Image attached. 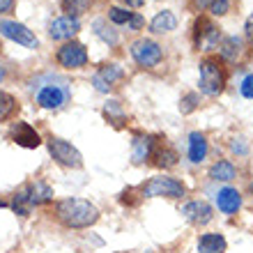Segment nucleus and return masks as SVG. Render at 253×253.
Returning a JSON list of instances; mask_svg holds the SVG:
<instances>
[{
	"label": "nucleus",
	"instance_id": "nucleus-1",
	"mask_svg": "<svg viewBox=\"0 0 253 253\" xmlns=\"http://www.w3.org/2000/svg\"><path fill=\"white\" fill-rule=\"evenodd\" d=\"M55 219L67 228L83 230L99 221V210L85 198H65L55 203Z\"/></svg>",
	"mask_w": 253,
	"mask_h": 253
},
{
	"label": "nucleus",
	"instance_id": "nucleus-2",
	"mask_svg": "<svg viewBox=\"0 0 253 253\" xmlns=\"http://www.w3.org/2000/svg\"><path fill=\"white\" fill-rule=\"evenodd\" d=\"M51 200H53V189L48 187L46 182L35 180V182H30L23 191H19L14 196L12 210L16 214H21V216H26L33 205H44V203H51Z\"/></svg>",
	"mask_w": 253,
	"mask_h": 253
},
{
	"label": "nucleus",
	"instance_id": "nucleus-3",
	"mask_svg": "<svg viewBox=\"0 0 253 253\" xmlns=\"http://www.w3.org/2000/svg\"><path fill=\"white\" fill-rule=\"evenodd\" d=\"M223 85H226V72L219 58L200 60V92L207 97H216L223 92Z\"/></svg>",
	"mask_w": 253,
	"mask_h": 253
},
{
	"label": "nucleus",
	"instance_id": "nucleus-4",
	"mask_svg": "<svg viewBox=\"0 0 253 253\" xmlns=\"http://www.w3.org/2000/svg\"><path fill=\"white\" fill-rule=\"evenodd\" d=\"M184 193H187L184 184L175 177H168V175L150 177L140 187V196H145V198H182Z\"/></svg>",
	"mask_w": 253,
	"mask_h": 253
},
{
	"label": "nucleus",
	"instance_id": "nucleus-5",
	"mask_svg": "<svg viewBox=\"0 0 253 253\" xmlns=\"http://www.w3.org/2000/svg\"><path fill=\"white\" fill-rule=\"evenodd\" d=\"M48 152H51L55 164H60V166H65V168H81L83 166L81 152L65 138L51 136V138H48Z\"/></svg>",
	"mask_w": 253,
	"mask_h": 253
},
{
	"label": "nucleus",
	"instance_id": "nucleus-6",
	"mask_svg": "<svg viewBox=\"0 0 253 253\" xmlns=\"http://www.w3.org/2000/svg\"><path fill=\"white\" fill-rule=\"evenodd\" d=\"M193 44L198 51H214L221 44V30L210 19L200 16L193 26Z\"/></svg>",
	"mask_w": 253,
	"mask_h": 253
},
{
	"label": "nucleus",
	"instance_id": "nucleus-7",
	"mask_svg": "<svg viewBox=\"0 0 253 253\" xmlns=\"http://www.w3.org/2000/svg\"><path fill=\"white\" fill-rule=\"evenodd\" d=\"M131 58L136 62H138L140 67H147V69H152V67H157L161 62V58H164V51H161V46L157 44V42L152 40H136L131 44Z\"/></svg>",
	"mask_w": 253,
	"mask_h": 253
},
{
	"label": "nucleus",
	"instance_id": "nucleus-8",
	"mask_svg": "<svg viewBox=\"0 0 253 253\" xmlns=\"http://www.w3.org/2000/svg\"><path fill=\"white\" fill-rule=\"evenodd\" d=\"M55 60H58L60 67H65V69H81L87 62V51L81 42H67V44H62L58 48Z\"/></svg>",
	"mask_w": 253,
	"mask_h": 253
},
{
	"label": "nucleus",
	"instance_id": "nucleus-9",
	"mask_svg": "<svg viewBox=\"0 0 253 253\" xmlns=\"http://www.w3.org/2000/svg\"><path fill=\"white\" fill-rule=\"evenodd\" d=\"M0 35L26 48H37V44H40L37 37L33 35V30H28L19 21H0Z\"/></svg>",
	"mask_w": 253,
	"mask_h": 253
},
{
	"label": "nucleus",
	"instance_id": "nucleus-10",
	"mask_svg": "<svg viewBox=\"0 0 253 253\" xmlns=\"http://www.w3.org/2000/svg\"><path fill=\"white\" fill-rule=\"evenodd\" d=\"M69 99V90L62 85H44L37 92V104L46 111H58L65 106V101Z\"/></svg>",
	"mask_w": 253,
	"mask_h": 253
},
{
	"label": "nucleus",
	"instance_id": "nucleus-11",
	"mask_svg": "<svg viewBox=\"0 0 253 253\" xmlns=\"http://www.w3.org/2000/svg\"><path fill=\"white\" fill-rule=\"evenodd\" d=\"M125 76V72H122V67L120 65H115V62H111V65H104L99 69V72L92 76V83L94 87L99 90V92H108L111 87L118 83V81Z\"/></svg>",
	"mask_w": 253,
	"mask_h": 253
},
{
	"label": "nucleus",
	"instance_id": "nucleus-12",
	"mask_svg": "<svg viewBox=\"0 0 253 253\" xmlns=\"http://www.w3.org/2000/svg\"><path fill=\"white\" fill-rule=\"evenodd\" d=\"M9 136H12V140L16 143V145H21V147H30V150H33V147L42 145L40 133L35 131V126L28 125V122H16V125L12 126Z\"/></svg>",
	"mask_w": 253,
	"mask_h": 253
},
{
	"label": "nucleus",
	"instance_id": "nucleus-13",
	"mask_svg": "<svg viewBox=\"0 0 253 253\" xmlns=\"http://www.w3.org/2000/svg\"><path fill=\"white\" fill-rule=\"evenodd\" d=\"M182 214L184 219L191 221L193 226H205L212 221V207L207 205L205 200H191L187 205L182 207Z\"/></svg>",
	"mask_w": 253,
	"mask_h": 253
},
{
	"label": "nucleus",
	"instance_id": "nucleus-14",
	"mask_svg": "<svg viewBox=\"0 0 253 253\" xmlns=\"http://www.w3.org/2000/svg\"><path fill=\"white\" fill-rule=\"evenodd\" d=\"M81 30V23L79 19H72V16H62V19H55L51 21V26H48V35L53 37V40H72L74 35Z\"/></svg>",
	"mask_w": 253,
	"mask_h": 253
},
{
	"label": "nucleus",
	"instance_id": "nucleus-15",
	"mask_svg": "<svg viewBox=\"0 0 253 253\" xmlns=\"http://www.w3.org/2000/svg\"><path fill=\"white\" fill-rule=\"evenodd\" d=\"M150 159H152V164L157 168H173L175 164H177V152H175L168 143L161 140V143H154Z\"/></svg>",
	"mask_w": 253,
	"mask_h": 253
},
{
	"label": "nucleus",
	"instance_id": "nucleus-16",
	"mask_svg": "<svg viewBox=\"0 0 253 253\" xmlns=\"http://www.w3.org/2000/svg\"><path fill=\"white\" fill-rule=\"evenodd\" d=\"M216 205H219V210L223 214H235L237 210L242 207V196H240V191L237 189H233V187H223L219 193H216Z\"/></svg>",
	"mask_w": 253,
	"mask_h": 253
},
{
	"label": "nucleus",
	"instance_id": "nucleus-17",
	"mask_svg": "<svg viewBox=\"0 0 253 253\" xmlns=\"http://www.w3.org/2000/svg\"><path fill=\"white\" fill-rule=\"evenodd\" d=\"M152 147H154V140L145 133H136L131 140V161L133 164H145L152 154Z\"/></svg>",
	"mask_w": 253,
	"mask_h": 253
},
{
	"label": "nucleus",
	"instance_id": "nucleus-18",
	"mask_svg": "<svg viewBox=\"0 0 253 253\" xmlns=\"http://www.w3.org/2000/svg\"><path fill=\"white\" fill-rule=\"evenodd\" d=\"M228 242L219 233H205L198 240V253H226Z\"/></svg>",
	"mask_w": 253,
	"mask_h": 253
},
{
	"label": "nucleus",
	"instance_id": "nucleus-19",
	"mask_svg": "<svg viewBox=\"0 0 253 253\" xmlns=\"http://www.w3.org/2000/svg\"><path fill=\"white\" fill-rule=\"evenodd\" d=\"M207 157V138L200 131H193L189 136V159L191 164H200Z\"/></svg>",
	"mask_w": 253,
	"mask_h": 253
},
{
	"label": "nucleus",
	"instance_id": "nucleus-20",
	"mask_svg": "<svg viewBox=\"0 0 253 253\" xmlns=\"http://www.w3.org/2000/svg\"><path fill=\"white\" fill-rule=\"evenodd\" d=\"M175 28H177V19H175V14L170 12V9H164V12H159L152 19V23H150V30H152L154 35L170 33V30H175Z\"/></svg>",
	"mask_w": 253,
	"mask_h": 253
},
{
	"label": "nucleus",
	"instance_id": "nucleus-21",
	"mask_svg": "<svg viewBox=\"0 0 253 253\" xmlns=\"http://www.w3.org/2000/svg\"><path fill=\"white\" fill-rule=\"evenodd\" d=\"M210 177L216 182H230L237 177V168H235L230 161L219 159L216 164H212V168H210Z\"/></svg>",
	"mask_w": 253,
	"mask_h": 253
},
{
	"label": "nucleus",
	"instance_id": "nucleus-22",
	"mask_svg": "<svg viewBox=\"0 0 253 253\" xmlns=\"http://www.w3.org/2000/svg\"><path fill=\"white\" fill-rule=\"evenodd\" d=\"M92 28H94V33H97V37H99L104 44H108V46H118V42H120L118 30H115L113 26H108V21L97 19L92 23Z\"/></svg>",
	"mask_w": 253,
	"mask_h": 253
},
{
	"label": "nucleus",
	"instance_id": "nucleus-23",
	"mask_svg": "<svg viewBox=\"0 0 253 253\" xmlns=\"http://www.w3.org/2000/svg\"><path fill=\"white\" fill-rule=\"evenodd\" d=\"M219 51H221V58H223V60H228V62L237 60V55H240V51H242L240 37H226V40H221Z\"/></svg>",
	"mask_w": 253,
	"mask_h": 253
},
{
	"label": "nucleus",
	"instance_id": "nucleus-24",
	"mask_svg": "<svg viewBox=\"0 0 253 253\" xmlns=\"http://www.w3.org/2000/svg\"><path fill=\"white\" fill-rule=\"evenodd\" d=\"M62 9L67 12V16L79 19L81 14H85L90 9V0H62Z\"/></svg>",
	"mask_w": 253,
	"mask_h": 253
},
{
	"label": "nucleus",
	"instance_id": "nucleus-25",
	"mask_svg": "<svg viewBox=\"0 0 253 253\" xmlns=\"http://www.w3.org/2000/svg\"><path fill=\"white\" fill-rule=\"evenodd\" d=\"M16 111V99L9 92H0V122L9 120Z\"/></svg>",
	"mask_w": 253,
	"mask_h": 253
},
{
	"label": "nucleus",
	"instance_id": "nucleus-26",
	"mask_svg": "<svg viewBox=\"0 0 253 253\" xmlns=\"http://www.w3.org/2000/svg\"><path fill=\"white\" fill-rule=\"evenodd\" d=\"M104 113H106L108 120H115L113 125H118V126L125 122V113H122V108H120V101H108L106 108H104Z\"/></svg>",
	"mask_w": 253,
	"mask_h": 253
},
{
	"label": "nucleus",
	"instance_id": "nucleus-27",
	"mask_svg": "<svg viewBox=\"0 0 253 253\" xmlns=\"http://www.w3.org/2000/svg\"><path fill=\"white\" fill-rule=\"evenodd\" d=\"M131 16H133V12H126L122 7H111L108 9V19L113 21V23H118V26H126L131 21Z\"/></svg>",
	"mask_w": 253,
	"mask_h": 253
},
{
	"label": "nucleus",
	"instance_id": "nucleus-28",
	"mask_svg": "<svg viewBox=\"0 0 253 253\" xmlns=\"http://www.w3.org/2000/svg\"><path fill=\"white\" fill-rule=\"evenodd\" d=\"M198 94L196 92H191V94H187V97H184V99L180 101V111L182 113H191V111H196V108H198Z\"/></svg>",
	"mask_w": 253,
	"mask_h": 253
},
{
	"label": "nucleus",
	"instance_id": "nucleus-29",
	"mask_svg": "<svg viewBox=\"0 0 253 253\" xmlns=\"http://www.w3.org/2000/svg\"><path fill=\"white\" fill-rule=\"evenodd\" d=\"M228 7H230V0H210L207 9H210L214 16H223V14L228 12Z\"/></svg>",
	"mask_w": 253,
	"mask_h": 253
},
{
	"label": "nucleus",
	"instance_id": "nucleus-30",
	"mask_svg": "<svg viewBox=\"0 0 253 253\" xmlns=\"http://www.w3.org/2000/svg\"><path fill=\"white\" fill-rule=\"evenodd\" d=\"M242 94H244V97H247V99H253V74H249L247 79L242 81Z\"/></svg>",
	"mask_w": 253,
	"mask_h": 253
},
{
	"label": "nucleus",
	"instance_id": "nucleus-31",
	"mask_svg": "<svg viewBox=\"0 0 253 253\" xmlns=\"http://www.w3.org/2000/svg\"><path fill=\"white\" fill-rule=\"evenodd\" d=\"M230 147H233V152H237V154H247L249 152V145L244 143V138H233L230 140Z\"/></svg>",
	"mask_w": 253,
	"mask_h": 253
},
{
	"label": "nucleus",
	"instance_id": "nucleus-32",
	"mask_svg": "<svg viewBox=\"0 0 253 253\" xmlns=\"http://www.w3.org/2000/svg\"><path fill=\"white\" fill-rule=\"evenodd\" d=\"M143 23H145V19H143L140 14H133L131 21L126 23V30H140V28H143Z\"/></svg>",
	"mask_w": 253,
	"mask_h": 253
},
{
	"label": "nucleus",
	"instance_id": "nucleus-33",
	"mask_svg": "<svg viewBox=\"0 0 253 253\" xmlns=\"http://www.w3.org/2000/svg\"><path fill=\"white\" fill-rule=\"evenodd\" d=\"M14 2L16 0H0V14H7L14 9Z\"/></svg>",
	"mask_w": 253,
	"mask_h": 253
},
{
	"label": "nucleus",
	"instance_id": "nucleus-34",
	"mask_svg": "<svg viewBox=\"0 0 253 253\" xmlns=\"http://www.w3.org/2000/svg\"><path fill=\"white\" fill-rule=\"evenodd\" d=\"M244 30H247V40L253 44V16H249V19H247V26H244Z\"/></svg>",
	"mask_w": 253,
	"mask_h": 253
},
{
	"label": "nucleus",
	"instance_id": "nucleus-35",
	"mask_svg": "<svg viewBox=\"0 0 253 253\" xmlns=\"http://www.w3.org/2000/svg\"><path fill=\"white\" fill-rule=\"evenodd\" d=\"M125 2H126V7H143L145 0H125Z\"/></svg>",
	"mask_w": 253,
	"mask_h": 253
},
{
	"label": "nucleus",
	"instance_id": "nucleus-36",
	"mask_svg": "<svg viewBox=\"0 0 253 253\" xmlns=\"http://www.w3.org/2000/svg\"><path fill=\"white\" fill-rule=\"evenodd\" d=\"M2 79H5V67L0 65V83H2Z\"/></svg>",
	"mask_w": 253,
	"mask_h": 253
},
{
	"label": "nucleus",
	"instance_id": "nucleus-37",
	"mask_svg": "<svg viewBox=\"0 0 253 253\" xmlns=\"http://www.w3.org/2000/svg\"><path fill=\"white\" fill-rule=\"evenodd\" d=\"M249 191H251V193H253V180H251V182H249Z\"/></svg>",
	"mask_w": 253,
	"mask_h": 253
},
{
	"label": "nucleus",
	"instance_id": "nucleus-38",
	"mask_svg": "<svg viewBox=\"0 0 253 253\" xmlns=\"http://www.w3.org/2000/svg\"><path fill=\"white\" fill-rule=\"evenodd\" d=\"M0 207H2V203H0Z\"/></svg>",
	"mask_w": 253,
	"mask_h": 253
}]
</instances>
